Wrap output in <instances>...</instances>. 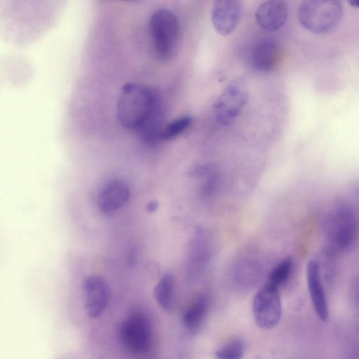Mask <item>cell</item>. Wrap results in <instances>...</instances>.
<instances>
[{
  "mask_svg": "<svg viewBox=\"0 0 359 359\" xmlns=\"http://www.w3.org/2000/svg\"><path fill=\"white\" fill-rule=\"evenodd\" d=\"M116 113L121 126L135 132L144 142L154 144L162 140L165 114L156 90L136 83H125L121 88Z\"/></svg>",
  "mask_w": 359,
  "mask_h": 359,
  "instance_id": "obj_1",
  "label": "cell"
},
{
  "mask_svg": "<svg viewBox=\"0 0 359 359\" xmlns=\"http://www.w3.org/2000/svg\"><path fill=\"white\" fill-rule=\"evenodd\" d=\"M149 32L156 57L168 61L175 55L180 41V24L170 9L156 10L149 20Z\"/></svg>",
  "mask_w": 359,
  "mask_h": 359,
  "instance_id": "obj_2",
  "label": "cell"
},
{
  "mask_svg": "<svg viewBox=\"0 0 359 359\" xmlns=\"http://www.w3.org/2000/svg\"><path fill=\"white\" fill-rule=\"evenodd\" d=\"M344 6L335 0H306L297 11L299 24L308 31L324 34L336 29L344 16Z\"/></svg>",
  "mask_w": 359,
  "mask_h": 359,
  "instance_id": "obj_3",
  "label": "cell"
},
{
  "mask_svg": "<svg viewBox=\"0 0 359 359\" xmlns=\"http://www.w3.org/2000/svg\"><path fill=\"white\" fill-rule=\"evenodd\" d=\"M118 337L123 346L129 352L144 354L154 345V332L148 316L140 311L134 312L121 322Z\"/></svg>",
  "mask_w": 359,
  "mask_h": 359,
  "instance_id": "obj_4",
  "label": "cell"
},
{
  "mask_svg": "<svg viewBox=\"0 0 359 359\" xmlns=\"http://www.w3.org/2000/svg\"><path fill=\"white\" fill-rule=\"evenodd\" d=\"M248 100L245 81L237 79L230 82L215 100L214 114L222 126L232 124L240 116Z\"/></svg>",
  "mask_w": 359,
  "mask_h": 359,
  "instance_id": "obj_5",
  "label": "cell"
},
{
  "mask_svg": "<svg viewBox=\"0 0 359 359\" xmlns=\"http://www.w3.org/2000/svg\"><path fill=\"white\" fill-rule=\"evenodd\" d=\"M252 313L258 327L269 330L276 327L282 316L281 301L278 289L265 285L255 294Z\"/></svg>",
  "mask_w": 359,
  "mask_h": 359,
  "instance_id": "obj_6",
  "label": "cell"
},
{
  "mask_svg": "<svg viewBox=\"0 0 359 359\" xmlns=\"http://www.w3.org/2000/svg\"><path fill=\"white\" fill-rule=\"evenodd\" d=\"M82 292L87 316L92 319L100 316L110 301V289L107 282L100 276L90 275L83 281Z\"/></svg>",
  "mask_w": 359,
  "mask_h": 359,
  "instance_id": "obj_7",
  "label": "cell"
},
{
  "mask_svg": "<svg viewBox=\"0 0 359 359\" xmlns=\"http://www.w3.org/2000/svg\"><path fill=\"white\" fill-rule=\"evenodd\" d=\"M327 220L328 233L333 247L346 249L352 243L355 233V223L352 212L339 208Z\"/></svg>",
  "mask_w": 359,
  "mask_h": 359,
  "instance_id": "obj_8",
  "label": "cell"
},
{
  "mask_svg": "<svg viewBox=\"0 0 359 359\" xmlns=\"http://www.w3.org/2000/svg\"><path fill=\"white\" fill-rule=\"evenodd\" d=\"M243 14V4L238 0H218L211 8V21L215 29L222 36L236 28Z\"/></svg>",
  "mask_w": 359,
  "mask_h": 359,
  "instance_id": "obj_9",
  "label": "cell"
},
{
  "mask_svg": "<svg viewBox=\"0 0 359 359\" xmlns=\"http://www.w3.org/2000/svg\"><path fill=\"white\" fill-rule=\"evenodd\" d=\"M280 57V48L271 39H262L252 44L246 53L248 65L253 69L267 72L273 70Z\"/></svg>",
  "mask_w": 359,
  "mask_h": 359,
  "instance_id": "obj_10",
  "label": "cell"
},
{
  "mask_svg": "<svg viewBox=\"0 0 359 359\" xmlns=\"http://www.w3.org/2000/svg\"><path fill=\"white\" fill-rule=\"evenodd\" d=\"M129 196L130 189L126 182L120 180H111L98 194V209L104 215H112L126 203Z\"/></svg>",
  "mask_w": 359,
  "mask_h": 359,
  "instance_id": "obj_11",
  "label": "cell"
},
{
  "mask_svg": "<svg viewBox=\"0 0 359 359\" xmlns=\"http://www.w3.org/2000/svg\"><path fill=\"white\" fill-rule=\"evenodd\" d=\"M306 271L307 287L313 309L318 318L325 322L328 318L329 308L320 268L317 262L311 260Z\"/></svg>",
  "mask_w": 359,
  "mask_h": 359,
  "instance_id": "obj_12",
  "label": "cell"
},
{
  "mask_svg": "<svg viewBox=\"0 0 359 359\" xmlns=\"http://www.w3.org/2000/svg\"><path fill=\"white\" fill-rule=\"evenodd\" d=\"M255 19L264 30L273 32L281 28L288 18V6L284 1H267L258 6Z\"/></svg>",
  "mask_w": 359,
  "mask_h": 359,
  "instance_id": "obj_13",
  "label": "cell"
},
{
  "mask_svg": "<svg viewBox=\"0 0 359 359\" xmlns=\"http://www.w3.org/2000/svg\"><path fill=\"white\" fill-rule=\"evenodd\" d=\"M208 311V299L200 297L194 301L185 310L182 316V323L185 328L191 332L199 330Z\"/></svg>",
  "mask_w": 359,
  "mask_h": 359,
  "instance_id": "obj_14",
  "label": "cell"
},
{
  "mask_svg": "<svg viewBox=\"0 0 359 359\" xmlns=\"http://www.w3.org/2000/svg\"><path fill=\"white\" fill-rule=\"evenodd\" d=\"M154 297L159 306L170 312L175 304V278L171 273H165L154 289Z\"/></svg>",
  "mask_w": 359,
  "mask_h": 359,
  "instance_id": "obj_15",
  "label": "cell"
},
{
  "mask_svg": "<svg viewBox=\"0 0 359 359\" xmlns=\"http://www.w3.org/2000/svg\"><path fill=\"white\" fill-rule=\"evenodd\" d=\"M293 268V262L288 257L277 264L270 273L266 285L279 290L289 279Z\"/></svg>",
  "mask_w": 359,
  "mask_h": 359,
  "instance_id": "obj_16",
  "label": "cell"
},
{
  "mask_svg": "<svg viewBox=\"0 0 359 359\" xmlns=\"http://www.w3.org/2000/svg\"><path fill=\"white\" fill-rule=\"evenodd\" d=\"M193 121L191 116L184 115L165 124L161 134L162 140H170L179 137L191 126Z\"/></svg>",
  "mask_w": 359,
  "mask_h": 359,
  "instance_id": "obj_17",
  "label": "cell"
},
{
  "mask_svg": "<svg viewBox=\"0 0 359 359\" xmlns=\"http://www.w3.org/2000/svg\"><path fill=\"white\" fill-rule=\"evenodd\" d=\"M245 350L244 341L240 339H232L215 352V359H242Z\"/></svg>",
  "mask_w": 359,
  "mask_h": 359,
  "instance_id": "obj_18",
  "label": "cell"
},
{
  "mask_svg": "<svg viewBox=\"0 0 359 359\" xmlns=\"http://www.w3.org/2000/svg\"><path fill=\"white\" fill-rule=\"evenodd\" d=\"M344 359H359V348L353 351L347 355Z\"/></svg>",
  "mask_w": 359,
  "mask_h": 359,
  "instance_id": "obj_19",
  "label": "cell"
},
{
  "mask_svg": "<svg viewBox=\"0 0 359 359\" xmlns=\"http://www.w3.org/2000/svg\"><path fill=\"white\" fill-rule=\"evenodd\" d=\"M158 208V203L156 202H151L147 205V210L149 212L154 211Z\"/></svg>",
  "mask_w": 359,
  "mask_h": 359,
  "instance_id": "obj_20",
  "label": "cell"
},
{
  "mask_svg": "<svg viewBox=\"0 0 359 359\" xmlns=\"http://www.w3.org/2000/svg\"><path fill=\"white\" fill-rule=\"evenodd\" d=\"M351 6L355 8H359V0L352 1L350 2Z\"/></svg>",
  "mask_w": 359,
  "mask_h": 359,
  "instance_id": "obj_21",
  "label": "cell"
}]
</instances>
